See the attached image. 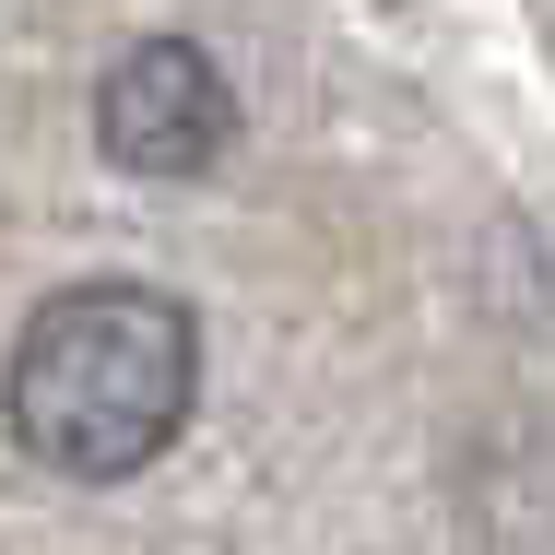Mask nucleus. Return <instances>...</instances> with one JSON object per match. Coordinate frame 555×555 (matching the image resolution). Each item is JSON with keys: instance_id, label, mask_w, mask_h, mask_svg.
<instances>
[{"instance_id": "1", "label": "nucleus", "mask_w": 555, "mask_h": 555, "mask_svg": "<svg viewBox=\"0 0 555 555\" xmlns=\"http://www.w3.org/2000/svg\"><path fill=\"white\" fill-rule=\"evenodd\" d=\"M202 402V320L166 284H72L48 296L12 366H0V414L24 461L72 473V485H118L190 426Z\"/></svg>"}, {"instance_id": "2", "label": "nucleus", "mask_w": 555, "mask_h": 555, "mask_svg": "<svg viewBox=\"0 0 555 555\" xmlns=\"http://www.w3.org/2000/svg\"><path fill=\"white\" fill-rule=\"evenodd\" d=\"M95 142H107V166H130V178H202L224 142H236V95H224L214 48L142 36L95 83Z\"/></svg>"}]
</instances>
